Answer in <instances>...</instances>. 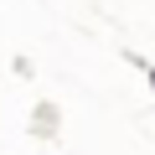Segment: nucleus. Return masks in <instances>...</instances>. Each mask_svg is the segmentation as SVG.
Returning <instances> with one entry per match:
<instances>
[{"label":"nucleus","mask_w":155,"mask_h":155,"mask_svg":"<svg viewBox=\"0 0 155 155\" xmlns=\"http://www.w3.org/2000/svg\"><path fill=\"white\" fill-rule=\"evenodd\" d=\"M145 78H150V88H155V62H150V67H145Z\"/></svg>","instance_id":"obj_1"}]
</instances>
